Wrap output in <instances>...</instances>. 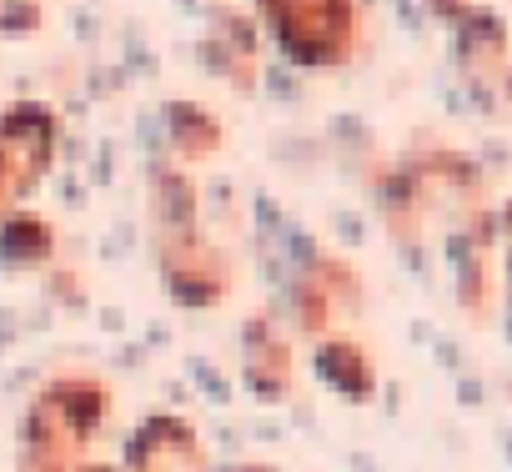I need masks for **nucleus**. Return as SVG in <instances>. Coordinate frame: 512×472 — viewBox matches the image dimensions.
<instances>
[{
	"instance_id": "f257e3e1",
	"label": "nucleus",
	"mask_w": 512,
	"mask_h": 472,
	"mask_svg": "<svg viewBox=\"0 0 512 472\" xmlns=\"http://www.w3.org/2000/svg\"><path fill=\"white\" fill-rule=\"evenodd\" d=\"M262 11L277 26L282 51H292L297 61L322 66L347 51V31H352L347 0H262Z\"/></svg>"
}]
</instances>
